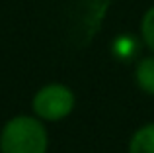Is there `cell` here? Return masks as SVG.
<instances>
[{
	"label": "cell",
	"instance_id": "obj_5",
	"mask_svg": "<svg viewBox=\"0 0 154 153\" xmlns=\"http://www.w3.org/2000/svg\"><path fill=\"white\" fill-rule=\"evenodd\" d=\"M111 51L117 59L129 61V59H133L137 55V51H139V41H137V37H133V35H119V37H115V41L111 43Z\"/></svg>",
	"mask_w": 154,
	"mask_h": 153
},
{
	"label": "cell",
	"instance_id": "obj_3",
	"mask_svg": "<svg viewBox=\"0 0 154 153\" xmlns=\"http://www.w3.org/2000/svg\"><path fill=\"white\" fill-rule=\"evenodd\" d=\"M129 153H154V122L144 124L133 134L129 142Z\"/></svg>",
	"mask_w": 154,
	"mask_h": 153
},
{
	"label": "cell",
	"instance_id": "obj_6",
	"mask_svg": "<svg viewBox=\"0 0 154 153\" xmlns=\"http://www.w3.org/2000/svg\"><path fill=\"white\" fill-rule=\"evenodd\" d=\"M140 39L154 53V6H150L143 14V20H140Z\"/></svg>",
	"mask_w": 154,
	"mask_h": 153
},
{
	"label": "cell",
	"instance_id": "obj_2",
	"mask_svg": "<svg viewBox=\"0 0 154 153\" xmlns=\"http://www.w3.org/2000/svg\"><path fill=\"white\" fill-rule=\"evenodd\" d=\"M31 108L43 122H60L74 110V92L66 84L49 83L35 92Z\"/></svg>",
	"mask_w": 154,
	"mask_h": 153
},
{
	"label": "cell",
	"instance_id": "obj_4",
	"mask_svg": "<svg viewBox=\"0 0 154 153\" xmlns=\"http://www.w3.org/2000/svg\"><path fill=\"white\" fill-rule=\"evenodd\" d=\"M135 80H137V84H139V88L143 92L154 96V55L143 57L137 63Z\"/></svg>",
	"mask_w": 154,
	"mask_h": 153
},
{
	"label": "cell",
	"instance_id": "obj_1",
	"mask_svg": "<svg viewBox=\"0 0 154 153\" xmlns=\"http://www.w3.org/2000/svg\"><path fill=\"white\" fill-rule=\"evenodd\" d=\"M49 135L41 118L20 114L0 132V153H47Z\"/></svg>",
	"mask_w": 154,
	"mask_h": 153
}]
</instances>
